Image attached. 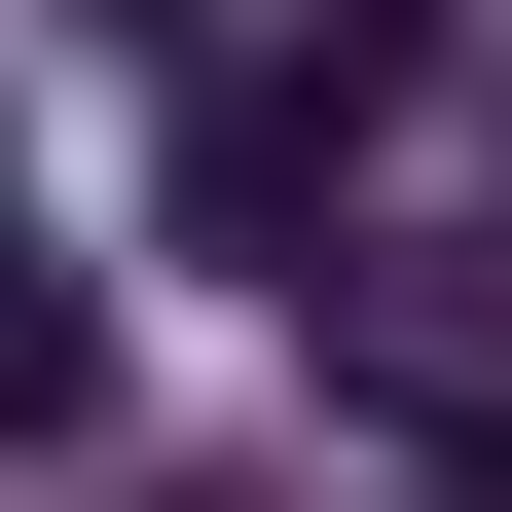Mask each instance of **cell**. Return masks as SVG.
Instances as JSON below:
<instances>
[{
	"label": "cell",
	"instance_id": "1",
	"mask_svg": "<svg viewBox=\"0 0 512 512\" xmlns=\"http://www.w3.org/2000/svg\"><path fill=\"white\" fill-rule=\"evenodd\" d=\"M293 330H330V403H366V439L512 476V220H330V256H293Z\"/></svg>",
	"mask_w": 512,
	"mask_h": 512
},
{
	"label": "cell",
	"instance_id": "2",
	"mask_svg": "<svg viewBox=\"0 0 512 512\" xmlns=\"http://www.w3.org/2000/svg\"><path fill=\"white\" fill-rule=\"evenodd\" d=\"M110 403V293H74V256H0V439H74Z\"/></svg>",
	"mask_w": 512,
	"mask_h": 512
},
{
	"label": "cell",
	"instance_id": "3",
	"mask_svg": "<svg viewBox=\"0 0 512 512\" xmlns=\"http://www.w3.org/2000/svg\"><path fill=\"white\" fill-rule=\"evenodd\" d=\"M476 110H512V74H476Z\"/></svg>",
	"mask_w": 512,
	"mask_h": 512
}]
</instances>
